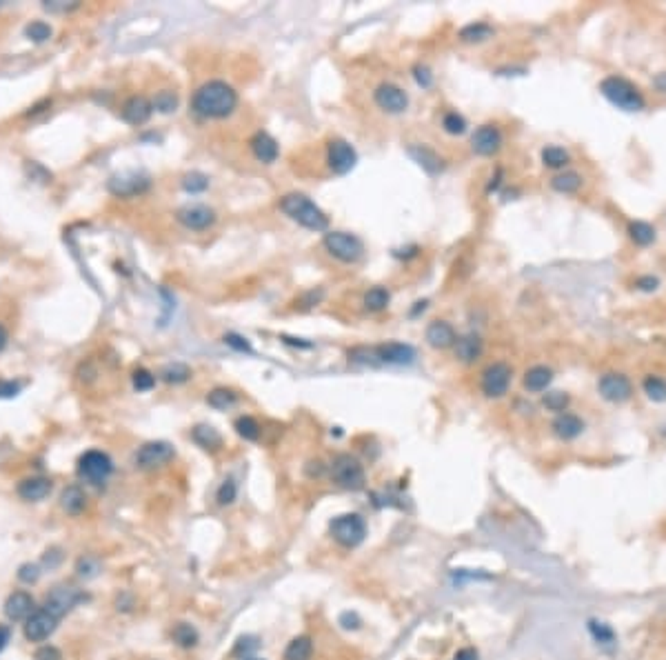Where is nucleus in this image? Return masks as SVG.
Instances as JSON below:
<instances>
[{"mask_svg": "<svg viewBox=\"0 0 666 660\" xmlns=\"http://www.w3.org/2000/svg\"><path fill=\"white\" fill-rule=\"evenodd\" d=\"M113 472V460L109 454H104L100 449H89L78 460V476L85 478L87 483L102 485Z\"/></svg>", "mask_w": 666, "mask_h": 660, "instance_id": "nucleus-7", "label": "nucleus"}, {"mask_svg": "<svg viewBox=\"0 0 666 660\" xmlns=\"http://www.w3.org/2000/svg\"><path fill=\"white\" fill-rule=\"evenodd\" d=\"M407 153L431 176H436V174H440L444 170L442 156H440V153H436L431 147H426V145H411L407 149Z\"/></svg>", "mask_w": 666, "mask_h": 660, "instance_id": "nucleus-23", "label": "nucleus"}, {"mask_svg": "<svg viewBox=\"0 0 666 660\" xmlns=\"http://www.w3.org/2000/svg\"><path fill=\"white\" fill-rule=\"evenodd\" d=\"M238 107V94L225 81H209L195 89L191 109L202 118H227Z\"/></svg>", "mask_w": 666, "mask_h": 660, "instance_id": "nucleus-1", "label": "nucleus"}, {"mask_svg": "<svg viewBox=\"0 0 666 660\" xmlns=\"http://www.w3.org/2000/svg\"><path fill=\"white\" fill-rule=\"evenodd\" d=\"M349 360L356 362V365H364V367H377L382 365L380 356H377V347H354L349 349Z\"/></svg>", "mask_w": 666, "mask_h": 660, "instance_id": "nucleus-37", "label": "nucleus"}, {"mask_svg": "<svg viewBox=\"0 0 666 660\" xmlns=\"http://www.w3.org/2000/svg\"><path fill=\"white\" fill-rule=\"evenodd\" d=\"M471 147L478 156H493L502 147V132L498 125H482L471 136Z\"/></svg>", "mask_w": 666, "mask_h": 660, "instance_id": "nucleus-16", "label": "nucleus"}, {"mask_svg": "<svg viewBox=\"0 0 666 660\" xmlns=\"http://www.w3.org/2000/svg\"><path fill=\"white\" fill-rule=\"evenodd\" d=\"M160 378L169 385H182L191 378V369L187 365H182V362H172V365H167L160 371Z\"/></svg>", "mask_w": 666, "mask_h": 660, "instance_id": "nucleus-39", "label": "nucleus"}, {"mask_svg": "<svg viewBox=\"0 0 666 660\" xmlns=\"http://www.w3.org/2000/svg\"><path fill=\"white\" fill-rule=\"evenodd\" d=\"M373 98H375V105L380 109H384L387 114H402V111H407V107H409L407 92L400 89L398 85H394V83H382L373 92Z\"/></svg>", "mask_w": 666, "mask_h": 660, "instance_id": "nucleus-14", "label": "nucleus"}, {"mask_svg": "<svg viewBox=\"0 0 666 660\" xmlns=\"http://www.w3.org/2000/svg\"><path fill=\"white\" fill-rule=\"evenodd\" d=\"M22 390L18 380H0V398H14Z\"/></svg>", "mask_w": 666, "mask_h": 660, "instance_id": "nucleus-56", "label": "nucleus"}, {"mask_svg": "<svg viewBox=\"0 0 666 660\" xmlns=\"http://www.w3.org/2000/svg\"><path fill=\"white\" fill-rule=\"evenodd\" d=\"M227 347H231L233 352H240V354H254V347L249 345V341L242 338L240 334H225V338H222Z\"/></svg>", "mask_w": 666, "mask_h": 660, "instance_id": "nucleus-49", "label": "nucleus"}, {"mask_svg": "<svg viewBox=\"0 0 666 660\" xmlns=\"http://www.w3.org/2000/svg\"><path fill=\"white\" fill-rule=\"evenodd\" d=\"M493 34L495 32L489 22H471V25H466V27H462L458 36H460L462 43H485Z\"/></svg>", "mask_w": 666, "mask_h": 660, "instance_id": "nucleus-32", "label": "nucleus"}, {"mask_svg": "<svg viewBox=\"0 0 666 660\" xmlns=\"http://www.w3.org/2000/svg\"><path fill=\"white\" fill-rule=\"evenodd\" d=\"M182 189L189 191V193H202L207 187H209V178L200 172H191L187 176H182Z\"/></svg>", "mask_w": 666, "mask_h": 660, "instance_id": "nucleus-45", "label": "nucleus"}, {"mask_svg": "<svg viewBox=\"0 0 666 660\" xmlns=\"http://www.w3.org/2000/svg\"><path fill=\"white\" fill-rule=\"evenodd\" d=\"M331 478L335 481V485H340L342 489H349V491H358L364 487V483H367L364 467L360 465V460L351 454H338L333 458Z\"/></svg>", "mask_w": 666, "mask_h": 660, "instance_id": "nucleus-4", "label": "nucleus"}, {"mask_svg": "<svg viewBox=\"0 0 666 660\" xmlns=\"http://www.w3.org/2000/svg\"><path fill=\"white\" fill-rule=\"evenodd\" d=\"M280 209L305 229L326 231V227H329L326 214L311 198H307L305 193H286V196L280 198Z\"/></svg>", "mask_w": 666, "mask_h": 660, "instance_id": "nucleus-2", "label": "nucleus"}, {"mask_svg": "<svg viewBox=\"0 0 666 660\" xmlns=\"http://www.w3.org/2000/svg\"><path fill=\"white\" fill-rule=\"evenodd\" d=\"M249 147H251V151H254V156H256L260 163H265V165L276 163L278 156H280V147H278L276 138L269 136L267 132L254 134V138L249 140Z\"/></svg>", "mask_w": 666, "mask_h": 660, "instance_id": "nucleus-20", "label": "nucleus"}, {"mask_svg": "<svg viewBox=\"0 0 666 660\" xmlns=\"http://www.w3.org/2000/svg\"><path fill=\"white\" fill-rule=\"evenodd\" d=\"M653 85H655L660 92H666V71H664V74H658L655 78H653Z\"/></svg>", "mask_w": 666, "mask_h": 660, "instance_id": "nucleus-59", "label": "nucleus"}, {"mask_svg": "<svg viewBox=\"0 0 666 660\" xmlns=\"http://www.w3.org/2000/svg\"><path fill=\"white\" fill-rule=\"evenodd\" d=\"M60 561H62V554H60V549H58V547L47 549V551H45V565H49V569H51V567H58V565H60Z\"/></svg>", "mask_w": 666, "mask_h": 660, "instance_id": "nucleus-57", "label": "nucleus"}, {"mask_svg": "<svg viewBox=\"0 0 666 660\" xmlns=\"http://www.w3.org/2000/svg\"><path fill=\"white\" fill-rule=\"evenodd\" d=\"M236 496H238V485L233 483V478H227V481L220 485L216 498L220 504H231L233 500H236Z\"/></svg>", "mask_w": 666, "mask_h": 660, "instance_id": "nucleus-50", "label": "nucleus"}, {"mask_svg": "<svg viewBox=\"0 0 666 660\" xmlns=\"http://www.w3.org/2000/svg\"><path fill=\"white\" fill-rule=\"evenodd\" d=\"M597 392H599V396L606 400V403L622 405V403H626V400H631L633 383H631L629 376H624V373L609 371V373H604V376H599Z\"/></svg>", "mask_w": 666, "mask_h": 660, "instance_id": "nucleus-9", "label": "nucleus"}, {"mask_svg": "<svg viewBox=\"0 0 666 660\" xmlns=\"http://www.w3.org/2000/svg\"><path fill=\"white\" fill-rule=\"evenodd\" d=\"M56 625H58V618L51 616L45 610H41V612L32 614L27 618V623H25V638L32 640V642H43L56 631Z\"/></svg>", "mask_w": 666, "mask_h": 660, "instance_id": "nucleus-17", "label": "nucleus"}, {"mask_svg": "<svg viewBox=\"0 0 666 660\" xmlns=\"http://www.w3.org/2000/svg\"><path fill=\"white\" fill-rule=\"evenodd\" d=\"M34 660H62V654H60L58 647L45 645V647H41V649H36Z\"/></svg>", "mask_w": 666, "mask_h": 660, "instance_id": "nucleus-53", "label": "nucleus"}, {"mask_svg": "<svg viewBox=\"0 0 666 660\" xmlns=\"http://www.w3.org/2000/svg\"><path fill=\"white\" fill-rule=\"evenodd\" d=\"M313 652V642L309 636H298L293 638L284 649V660H309Z\"/></svg>", "mask_w": 666, "mask_h": 660, "instance_id": "nucleus-36", "label": "nucleus"}, {"mask_svg": "<svg viewBox=\"0 0 666 660\" xmlns=\"http://www.w3.org/2000/svg\"><path fill=\"white\" fill-rule=\"evenodd\" d=\"M153 109L160 111V114L176 111L178 109V96L174 92H169V89H162V92H158L153 98Z\"/></svg>", "mask_w": 666, "mask_h": 660, "instance_id": "nucleus-43", "label": "nucleus"}, {"mask_svg": "<svg viewBox=\"0 0 666 660\" xmlns=\"http://www.w3.org/2000/svg\"><path fill=\"white\" fill-rule=\"evenodd\" d=\"M151 187V178L140 172H123L109 178L107 189L118 198H134Z\"/></svg>", "mask_w": 666, "mask_h": 660, "instance_id": "nucleus-11", "label": "nucleus"}, {"mask_svg": "<svg viewBox=\"0 0 666 660\" xmlns=\"http://www.w3.org/2000/svg\"><path fill=\"white\" fill-rule=\"evenodd\" d=\"M635 287H637L639 291H655V289L660 287V278H658V276H651V274L637 276V278H635Z\"/></svg>", "mask_w": 666, "mask_h": 660, "instance_id": "nucleus-54", "label": "nucleus"}, {"mask_svg": "<svg viewBox=\"0 0 666 660\" xmlns=\"http://www.w3.org/2000/svg\"><path fill=\"white\" fill-rule=\"evenodd\" d=\"M7 642H9V629L5 625H0V652L5 649Z\"/></svg>", "mask_w": 666, "mask_h": 660, "instance_id": "nucleus-60", "label": "nucleus"}, {"mask_svg": "<svg viewBox=\"0 0 666 660\" xmlns=\"http://www.w3.org/2000/svg\"><path fill=\"white\" fill-rule=\"evenodd\" d=\"M87 600V593L76 589V587H69V585H60L56 589H51L45 598V612H49L51 616H56L58 620L62 616H67L76 605H81Z\"/></svg>", "mask_w": 666, "mask_h": 660, "instance_id": "nucleus-8", "label": "nucleus"}, {"mask_svg": "<svg viewBox=\"0 0 666 660\" xmlns=\"http://www.w3.org/2000/svg\"><path fill=\"white\" fill-rule=\"evenodd\" d=\"M324 247L333 258L342 263H358L364 254V245L358 236L347 234V231H329L324 236Z\"/></svg>", "mask_w": 666, "mask_h": 660, "instance_id": "nucleus-6", "label": "nucleus"}, {"mask_svg": "<svg viewBox=\"0 0 666 660\" xmlns=\"http://www.w3.org/2000/svg\"><path fill=\"white\" fill-rule=\"evenodd\" d=\"M626 234L629 238L637 245V247H648L658 240V231L646 220H631L629 227H626Z\"/></svg>", "mask_w": 666, "mask_h": 660, "instance_id": "nucleus-29", "label": "nucleus"}, {"mask_svg": "<svg viewBox=\"0 0 666 660\" xmlns=\"http://www.w3.org/2000/svg\"><path fill=\"white\" fill-rule=\"evenodd\" d=\"M453 660H478V652H476V649H471V647H469V649H462V652L455 654V658H453Z\"/></svg>", "mask_w": 666, "mask_h": 660, "instance_id": "nucleus-58", "label": "nucleus"}, {"mask_svg": "<svg viewBox=\"0 0 666 660\" xmlns=\"http://www.w3.org/2000/svg\"><path fill=\"white\" fill-rule=\"evenodd\" d=\"M482 349H485V343H482L478 334H473V331L464 334L455 341V358L469 365V362H476L482 356Z\"/></svg>", "mask_w": 666, "mask_h": 660, "instance_id": "nucleus-26", "label": "nucleus"}, {"mask_svg": "<svg viewBox=\"0 0 666 660\" xmlns=\"http://www.w3.org/2000/svg\"><path fill=\"white\" fill-rule=\"evenodd\" d=\"M584 178L578 172H562L551 178V189L557 193H576L580 191Z\"/></svg>", "mask_w": 666, "mask_h": 660, "instance_id": "nucleus-31", "label": "nucleus"}, {"mask_svg": "<svg viewBox=\"0 0 666 660\" xmlns=\"http://www.w3.org/2000/svg\"><path fill=\"white\" fill-rule=\"evenodd\" d=\"M569 394L564 392H551L544 396V407L548 411H557V413H564V409L569 407Z\"/></svg>", "mask_w": 666, "mask_h": 660, "instance_id": "nucleus-48", "label": "nucleus"}, {"mask_svg": "<svg viewBox=\"0 0 666 660\" xmlns=\"http://www.w3.org/2000/svg\"><path fill=\"white\" fill-rule=\"evenodd\" d=\"M442 127H444V132L451 134V136H462L466 132V121L458 111H449V114H444Z\"/></svg>", "mask_w": 666, "mask_h": 660, "instance_id": "nucleus-42", "label": "nucleus"}, {"mask_svg": "<svg viewBox=\"0 0 666 660\" xmlns=\"http://www.w3.org/2000/svg\"><path fill=\"white\" fill-rule=\"evenodd\" d=\"M589 631L593 633V638L599 642V645H611L616 640V633L613 629L604 623H597V620H589Z\"/></svg>", "mask_w": 666, "mask_h": 660, "instance_id": "nucleus-47", "label": "nucleus"}, {"mask_svg": "<svg viewBox=\"0 0 666 660\" xmlns=\"http://www.w3.org/2000/svg\"><path fill=\"white\" fill-rule=\"evenodd\" d=\"M191 438L193 443L202 447L204 451H218L222 447V436L211 425H195L191 429Z\"/></svg>", "mask_w": 666, "mask_h": 660, "instance_id": "nucleus-28", "label": "nucleus"}, {"mask_svg": "<svg viewBox=\"0 0 666 660\" xmlns=\"http://www.w3.org/2000/svg\"><path fill=\"white\" fill-rule=\"evenodd\" d=\"M391 296L384 287H373L364 294V307L369 309V312H382V309L389 305Z\"/></svg>", "mask_w": 666, "mask_h": 660, "instance_id": "nucleus-40", "label": "nucleus"}, {"mask_svg": "<svg viewBox=\"0 0 666 660\" xmlns=\"http://www.w3.org/2000/svg\"><path fill=\"white\" fill-rule=\"evenodd\" d=\"M424 338H426V343L433 347V349H447V347L455 345L458 336H455V329L449 325L447 320H433V322H431V325L426 327Z\"/></svg>", "mask_w": 666, "mask_h": 660, "instance_id": "nucleus-21", "label": "nucleus"}, {"mask_svg": "<svg viewBox=\"0 0 666 660\" xmlns=\"http://www.w3.org/2000/svg\"><path fill=\"white\" fill-rule=\"evenodd\" d=\"M377 356L384 365H411L415 360V349L404 343H384L377 347Z\"/></svg>", "mask_w": 666, "mask_h": 660, "instance_id": "nucleus-19", "label": "nucleus"}, {"mask_svg": "<svg viewBox=\"0 0 666 660\" xmlns=\"http://www.w3.org/2000/svg\"><path fill=\"white\" fill-rule=\"evenodd\" d=\"M38 578H41V567L34 565V563H25V565H20V569H18V580H22V582H27V585H32V582H36Z\"/></svg>", "mask_w": 666, "mask_h": 660, "instance_id": "nucleus-52", "label": "nucleus"}, {"mask_svg": "<svg viewBox=\"0 0 666 660\" xmlns=\"http://www.w3.org/2000/svg\"><path fill=\"white\" fill-rule=\"evenodd\" d=\"M207 403H209V407H214L218 411H227L238 403V396H236V392L227 390V387H218V390L209 392Z\"/></svg>", "mask_w": 666, "mask_h": 660, "instance_id": "nucleus-34", "label": "nucleus"}, {"mask_svg": "<svg viewBox=\"0 0 666 660\" xmlns=\"http://www.w3.org/2000/svg\"><path fill=\"white\" fill-rule=\"evenodd\" d=\"M98 569H100L98 561L91 558V556H83V558L78 561V565H76V572L81 576H85V578H94L98 574Z\"/></svg>", "mask_w": 666, "mask_h": 660, "instance_id": "nucleus-51", "label": "nucleus"}, {"mask_svg": "<svg viewBox=\"0 0 666 660\" xmlns=\"http://www.w3.org/2000/svg\"><path fill=\"white\" fill-rule=\"evenodd\" d=\"M51 34H54V29H51L45 20H34L25 27V36H27L32 43H47Z\"/></svg>", "mask_w": 666, "mask_h": 660, "instance_id": "nucleus-41", "label": "nucleus"}, {"mask_svg": "<svg viewBox=\"0 0 666 660\" xmlns=\"http://www.w3.org/2000/svg\"><path fill=\"white\" fill-rule=\"evenodd\" d=\"M551 383H553V371L544 365H535L525 373V387L533 394L544 392Z\"/></svg>", "mask_w": 666, "mask_h": 660, "instance_id": "nucleus-30", "label": "nucleus"}, {"mask_svg": "<svg viewBox=\"0 0 666 660\" xmlns=\"http://www.w3.org/2000/svg\"><path fill=\"white\" fill-rule=\"evenodd\" d=\"M60 507L69 516H81L87 507V494L78 485L64 487L60 494Z\"/></svg>", "mask_w": 666, "mask_h": 660, "instance_id": "nucleus-27", "label": "nucleus"}, {"mask_svg": "<svg viewBox=\"0 0 666 660\" xmlns=\"http://www.w3.org/2000/svg\"><path fill=\"white\" fill-rule=\"evenodd\" d=\"M642 390H644L646 398L653 400V403H666V380L664 378L653 376L651 373V376H646L642 380Z\"/></svg>", "mask_w": 666, "mask_h": 660, "instance_id": "nucleus-38", "label": "nucleus"}, {"mask_svg": "<svg viewBox=\"0 0 666 660\" xmlns=\"http://www.w3.org/2000/svg\"><path fill=\"white\" fill-rule=\"evenodd\" d=\"M326 163H329L333 174H349L358 163V153L356 149L349 145L342 138H333L329 145H326Z\"/></svg>", "mask_w": 666, "mask_h": 660, "instance_id": "nucleus-12", "label": "nucleus"}, {"mask_svg": "<svg viewBox=\"0 0 666 660\" xmlns=\"http://www.w3.org/2000/svg\"><path fill=\"white\" fill-rule=\"evenodd\" d=\"M542 163L548 170H562L571 163V156L564 147H557V145H548L542 149Z\"/></svg>", "mask_w": 666, "mask_h": 660, "instance_id": "nucleus-35", "label": "nucleus"}, {"mask_svg": "<svg viewBox=\"0 0 666 660\" xmlns=\"http://www.w3.org/2000/svg\"><path fill=\"white\" fill-rule=\"evenodd\" d=\"M172 638H174L176 645L185 647V649H191V647L198 645L200 633H198V629H195L193 625H189V623H178L172 629Z\"/></svg>", "mask_w": 666, "mask_h": 660, "instance_id": "nucleus-33", "label": "nucleus"}, {"mask_svg": "<svg viewBox=\"0 0 666 660\" xmlns=\"http://www.w3.org/2000/svg\"><path fill=\"white\" fill-rule=\"evenodd\" d=\"M176 456L174 447L165 443V440H153V443H147L138 449L136 454V462L140 469H158L162 465L172 462Z\"/></svg>", "mask_w": 666, "mask_h": 660, "instance_id": "nucleus-13", "label": "nucleus"}, {"mask_svg": "<svg viewBox=\"0 0 666 660\" xmlns=\"http://www.w3.org/2000/svg\"><path fill=\"white\" fill-rule=\"evenodd\" d=\"M51 481L49 478H43V476H32V478H25L18 485V496L22 500H29V502H38L43 500L51 494Z\"/></svg>", "mask_w": 666, "mask_h": 660, "instance_id": "nucleus-22", "label": "nucleus"}, {"mask_svg": "<svg viewBox=\"0 0 666 660\" xmlns=\"http://www.w3.org/2000/svg\"><path fill=\"white\" fill-rule=\"evenodd\" d=\"M233 427H236L238 436H242L244 440H258L260 438V425L251 416H240L236 422H233Z\"/></svg>", "mask_w": 666, "mask_h": 660, "instance_id": "nucleus-44", "label": "nucleus"}, {"mask_svg": "<svg viewBox=\"0 0 666 660\" xmlns=\"http://www.w3.org/2000/svg\"><path fill=\"white\" fill-rule=\"evenodd\" d=\"M331 536L342 547H358L367 536V523L360 514H342L331 521Z\"/></svg>", "mask_w": 666, "mask_h": 660, "instance_id": "nucleus-5", "label": "nucleus"}, {"mask_svg": "<svg viewBox=\"0 0 666 660\" xmlns=\"http://www.w3.org/2000/svg\"><path fill=\"white\" fill-rule=\"evenodd\" d=\"M7 343H9V334H7V329L0 325V352L7 347Z\"/></svg>", "mask_w": 666, "mask_h": 660, "instance_id": "nucleus-61", "label": "nucleus"}, {"mask_svg": "<svg viewBox=\"0 0 666 660\" xmlns=\"http://www.w3.org/2000/svg\"><path fill=\"white\" fill-rule=\"evenodd\" d=\"M247 660H263V658H247Z\"/></svg>", "mask_w": 666, "mask_h": 660, "instance_id": "nucleus-62", "label": "nucleus"}, {"mask_svg": "<svg viewBox=\"0 0 666 660\" xmlns=\"http://www.w3.org/2000/svg\"><path fill=\"white\" fill-rule=\"evenodd\" d=\"M513 369L506 362H491V365L482 371V394L487 398H502L508 387H511Z\"/></svg>", "mask_w": 666, "mask_h": 660, "instance_id": "nucleus-10", "label": "nucleus"}, {"mask_svg": "<svg viewBox=\"0 0 666 660\" xmlns=\"http://www.w3.org/2000/svg\"><path fill=\"white\" fill-rule=\"evenodd\" d=\"M413 76H415L417 85H422L424 89H429L431 85H433V76H431L429 67H424V64H415V67H413Z\"/></svg>", "mask_w": 666, "mask_h": 660, "instance_id": "nucleus-55", "label": "nucleus"}, {"mask_svg": "<svg viewBox=\"0 0 666 660\" xmlns=\"http://www.w3.org/2000/svg\"><path fill=\"white\" fill-rule=\"evenodd\" d=\"M178 223L191 231H204L216 223V212L204 205H187L176 214Z\"/></svg>", "mask_w": 666, "mask_h": 660, "instance_id": "nucleus-15", "label": "nucleus"}, {"mask_svg": "<svg viewBox=\"0 0 666 660\" xmlns=\"http://www.w3.org/2000/svg\"><path fill=\"white\" fill-rule=\"evenodd\" d=\"M599 94H602L613 107H618L622 111H642L646 107L644 94L631 83L622 78V76H606V78L599 83Z\"/></svg>", "mask_w": 666, "mask_h": 660, "instance_id": "nucleus-3", "label": "nucleus"}, {"mask_svg": "<svg viewBox=\"0 0 666 660\" xmlns=\"http://www.w3.org/2000/svg\"><path fill=\"white\" fill-rule=\"evenodd\" d=\"M151 114H153V102L145 96H132L123 105V121L134 127L145 125L151 118Z\"/></svg>", "mask_w": 666, "mask_h": 660, "instance_id": "nucleus-18", "label": "nucleus"}, {"mask_svg": "<svg viewBox=\"0 0 666 660\" xmlns=\"http://www.w3.org/2000/svg\"><path fill=\"white\" fill-rule=\"evenodd\" d=\"M132 383H134V387H136L138 392H151L153 387H155V376H153L149 369L140 367V369H136V371L132 373Z\"/></svg>", "mask_w": 666, "mask_h": 660, "instance_id": "nucleus-46", "label": "nucleus"}, {"mask_svg": "<svg viewBox=\"0 0 666 660\" xmlns=\"http://www.w3.org/2000/svg\"><path fill=\"white\" fill-rule=\"evenodd\" d=\"M32 612H34V598H32V593H27V591H14L5 600V616L9 620L29 618Z\"/></svg>", "mask_w": 666, "mask_h": 660, "instance_id": "nucleus-24", "label": "nucleus"}, {"mask_svg": "<svg viewBox=\"0 0 666 660\" xmlns=\"http://www.w3.org/2000/svg\"><path fill=\"white\" fill-rule=\"evenodd\" d=\"M551 427H553V434L560 440H573L584 432V420L576 416V413L564 411V413H557V418L553 420Z\"/></svg>", "mask_w": 666, "mask_h": 660, "instance_id": "nucleus-25", "label": "nucleus"}]
</instances>
